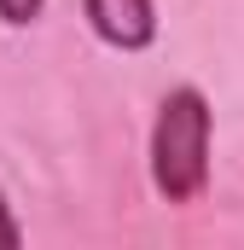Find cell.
Returning a JSON list of instances; mask_svg holds the SVG:
<instances>
[{
  "label": "cell",
  "mask_w": 244,
  "mask_h": 250,
  "mask_svg": "<svg viewBox=\"0 0 244 250\" xmlns=\"http://www.w3.org/2000/svg\"><path fill=\"white\" fill-rule=\"evenodd\" d=\"M209 99L198 87H169L151 123V187L169 204H198L209 187Z\"/></svg>",
  "instance_id": "cell-1"
},
{
  "label": "cell",
  "mask_w": 244,
  "mask_h": 250,
  "mask_svg": "<svg viewBox=\"0 0 244 250\" xmlns=\"http://www.w3.org/2000/svg\"><path fill=\"white\" fill-rule=\"evenodd\" d=\"M93 35L117 53H145L157 41V6L151 0H81Z\"/></svg>",
  "instance_id": "cell-2"
},
{
  "label": "cell",
  "mask_w": 244,
  "mask_h": 250,
  "mask_svg": "<svg viewBox=\"0 0 244 250\" xmlns=\"http://www.w3.org/2000/svg\"><path fill=\"white\" fill-rule=\"evenodd\" d=\"M41 12H47V0H0V23H12V29L35 23Z\"/></svg>",
  "instance_id": "cell-3"
},
{
  "label": "cell",
  "mask_w": 244,
  "mask_h": 250,
  "mask_svg": "<svg viewBox=\"0 0 244 250\" xmlns=\"http://www.w3.org/2000/svg\"><path fill=\"white\" fill-rule=\"evenodd\" d=\"M18 245H23V227H18V215H12V204L0 192V250H18Z\"/></svg>",
  "instance_id": "cell-4"
}]
</instances>
